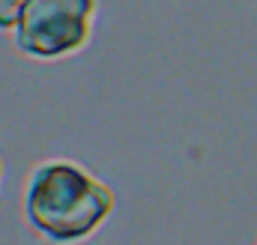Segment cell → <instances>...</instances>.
Returning <instances> with one entry per match:
<instances>
[{
	"label": "cell",
	"mask_w": 257,
	"mask_h": 245,
	"mask_svg": "<svg viewBox=\"0 0 257 245\" xmlns=\"http://www.w3.org/2000/svg\"><path fill=\"white\" fill-rule=\"evenodd\" d=\"M99 0H27L12 30L15 48L33 60H60L93 36Z\"/></svg>",
	"instance_id": "obj_2"
},
{
	"label": "cell",
	"mask_w": 257,
	"mask_h": 245,
	"mask_svg": "<svg viewBox=\"0 0 257 245\" xmlns=\"http://www.w3.org/2000/svg\"><path fill=\"white\" fill-rule=\"evenodd\" d=\"M27 0H0V30H15Z\"/></svg>",
	"instance_id": "obj_3"
},
{
	"label": "cell",
	"mask_w": 257,
	"mask_h": 245,
	"mask_svg": "<svg viewBox=\"0 0 257 245\" xmlns=\"http://www.w3.org/2000/svg\"><path fill=\"white\" fill-rule=\"evenodd\" d=\"M114 212V191L81 165L39 162L24 183V218L51 242H78L96 233Z\"/></svg>",
	"instance_id": "obj_1"
},
{
	"label": "cell",
	"mask_w": 257,
	"mask_h": 245,
	"mask_svg": "<svg viewBox=\"0 0 257 245\" xmlns=\"http://www.w3.org/2000/svg\"><path fill=\"white\" fill-rule=\"evenodd\" d=\"M0 180H3V159H0Z\"/></svg>",
	"instance_id": "obj_4"
}]
</instances>
